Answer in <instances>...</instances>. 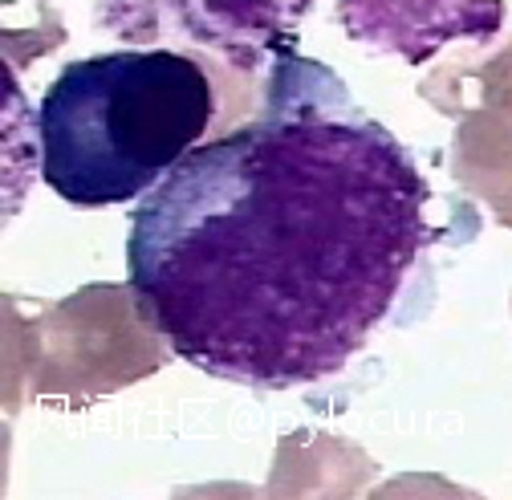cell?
<instances>
[{
	"mask_svg": "<svg viewBox=\"0 0 512 500\" xmlns=\"http://www.w3.org/2000/svg\"><path fill=\"white\" fill-rule=\"evenodd\" d=\"M139 200V314L212 379L285 391L338 374L391 314L431 192L334 70L281 57L265 114L191 147Z\"/></svg>",
	"mask_w": 512,
	"mask_h": 500,
	"instance_id": "6da1fadb",
	"label": "cell"
},
{
	"mask_svg": "<svg viewBox=\"0 0 512 500\" xmlns=\"http://www.w3.org/2000/svg\"><path fill=\"white\" fill-rule=\"evenodd\" d=\"M212 82L171 49H114L66 66L41 98V179L74 208H118L196 147Z\"/></svg>",
	"mask_w": 512,
	"mask_h": 500,
	"instance_id": "7a4b0ae2",
	"label": "cell"
},
{
	"mask_svg": "<svg viewBox=\"0 0 512 500\" xmlns=\"http://www.w3.org/2000/svg\"><path fill=\"white\" fill-rule=\"evenodd\" d=\"M354 45L407 66L456 41H492L508 21V0H338Z\"/></svg>",
	"mask_w": 512,
	"mask_h": 500,
	"instance_id": "3957f363",
	"label": "cell"
},
{
	"mask_svg": "<svg viewBox=\"0 0 512 500\" xmlns=\"http://www.w3.org/2000/svg\"><path fill=\"white\" fill-rule=\"evenodd\" d=\"M37 179H41L37 110L21 78L0 57V232L21 216Z\"/></svg>",
	"mask_w": 512,
	"mask_h": 500,
	"instance_id": "277c9868",
	"label": "cell"
}]
</instances>
